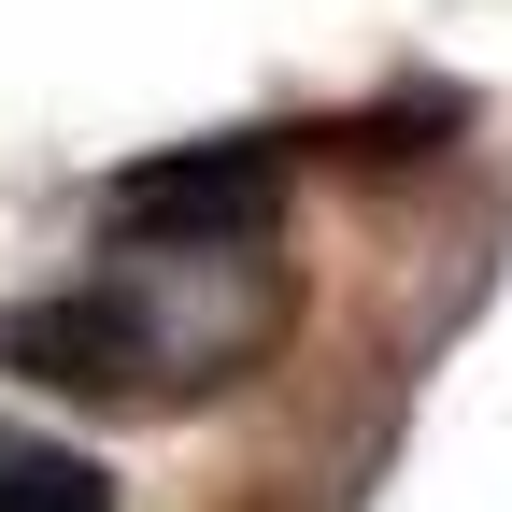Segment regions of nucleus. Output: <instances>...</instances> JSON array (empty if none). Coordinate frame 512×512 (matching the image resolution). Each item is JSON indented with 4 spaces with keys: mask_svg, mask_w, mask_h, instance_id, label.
Masks as SVG:
<instances>
[{
    "mask_svg": "<svg viewBox=\"0 0 512 512\" xmlns=\"http://www.w3.org/2000/svg\"><path fill=\"white\" fill-rule=\"evenodd\" d=\"M0 370L57 384V399H143V370H185V356H171L157 285H143V271H114V285L15 299V313H0Z\"/></svg>",
    "mask_w": 512,
    "mask_h": 512,
    "instance_id": "f257e3e1",
    "label": "nucleus"
},
{
    "mask_svg": "<svg viewBox=\"0 0 512 512\" xmlns=\"http://www.w3.org/2000/svg\"><path fill=\"white\" fill-rule=\"evenodd\" d=\"M0 512H114V484H100V456H72V441L0 427Z\"/></svg>",
    "mask_w": 512,
    "mask_h": 512,
    "instance_id": "7ed1b4c3",
    "label": "nucleus"
},
{
    "mask_svg": "<svg viewBox=\"0 0 512 512\" xmlns=\"http://www.w3.org/2000/svg\"><path fill=\"white\" fill-rule=\"evenodd\" d=\"M271 200H285V171L256 157V143H200V157H143V171H114V228L143 242V256H214V242H271Z\"/></svg>",
    "mask_w": 512,
    "mask_h": 512,
    "instance_id": "f03ea898",
    "label": "nucleus"
}]
</instances>
